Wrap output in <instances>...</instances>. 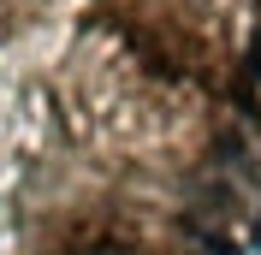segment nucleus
<instances>
[{
	"label": "nucleus",
	"mask_w": 261,
	"mask_h": 255,
	"mask_svg": "<svg viewBox=\"0 0 261 255\" xmlns=\"http://www.w3.org/2000/svg\"><path fill=\"white\" fill-rule=\"evenodd\" d=\"M255 71H261V36H255Z\"/></svg>",
	"instance_id": "obj_1"
}]
</instances>
